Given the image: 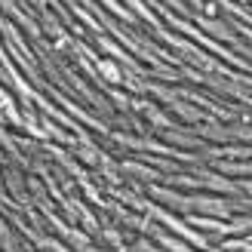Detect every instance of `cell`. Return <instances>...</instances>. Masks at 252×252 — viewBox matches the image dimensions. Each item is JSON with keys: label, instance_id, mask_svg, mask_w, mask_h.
<instances>
[{"label": "cell", "instance_id": "6da1fadb", "mask_svg": "<svg viewBox=\"0 0 252 252\" xmlns=\"http://www.w3.org/2000/svg\"><path fill=\"white\" fill-rule=\"evenodd\" d=\"M98 74H102V77H105L108 83H120V80H123L120 68H117V65H114L111 59H102V62H98Z\"/></svg>", "mask_w": 252, "mask_h": 252}]
</instances>
